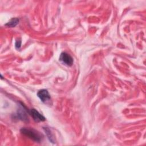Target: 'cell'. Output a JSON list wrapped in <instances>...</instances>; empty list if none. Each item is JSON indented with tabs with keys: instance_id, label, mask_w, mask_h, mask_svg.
Here are the masks:
<instances>
[{
	"instance_id": "1",
	"label": "cell",
	"mask_w": 146,
	"mask_h": 146,
	"mask_svg": "<svg viewBox=\"0 0 146 146\" xmlns=\"http://www.w3.org/2000/svg\"><path fill=\"white\" fill-rule=\"evenodd\" d=\"M21 132L34 141L40 142L42 140V137L40 134L33 129L22 128L21 129Z\"/></svg>"
},
{
	"instance_id": "2",
	"label": "cell",
	"mask_w": 146,
	"mask_h": 146,
	"mask_svg": "<svg viewBox=\"0 0 146 146\" xmlns=\"http://www.w3.org/2000/svg\"><path fill=\"white\" fill-rule=\"evenodd\" d=\"M37 96L41 100V101L46 104H48L51 102V96L48 91L46 89L39 90L37 93Z\"/></svg>"
},
{
	"instance_id": "3",
	"label": "cell",
	"mask_w": 146,
	"mask_h": 146,
	"mask_svg": "<svg viewBox=\"0 0 146 146\" xmlns=\"http://www.w3.org/2000/svg\"><path fill=\"white\" fill-rule=\"evenodd\" d=\"M59 60L68 66H71L73 64L72 58L68 54L65 52H62L60 54L59 56Z\"/></svg>"
},
{
	"instance_id": "4",
	"label": "cell",
	"mask_w": 146,
	"mask_h": 146,
	"mask_svg": "<svg viewBox=\"0 0 146 146\" xmlns=\"http://www.w3.org/2000/svg\"><path fill=\"white\" fill-rule=\"evenodd\" d=\"M29 113V110L26 109V108L21 103V105H20V107L19 110L17 111V117L23 121H27L28 120V116L27 115V112Z\"/></svg>"
},
{
	"instance_id": "5",
	"label": "cell",
	"mask_w": 146,
	"mask_h": 146,
	"mask_svg": "<svg viewBox=\"0 0 146 146\" xmlns=\"http://www.w3.org/2000/svg\"><path fill=\"white\" fill-rule=\"evenodd\" d=\"M29 113L31 115L34 121L36 122L43 121L46 120L45 117L34 108H32L29 111Z\"/></svg>"
},
{
	"instance_id": "6",
	"label": "cell",
	"mask_w": 146,
	"mask_h": 146,
	"mask_svg": "<svg viewBox=\"0 0 146 146\" xmlns=\"http://www.w3.org/2000/svg\"><path fill=\"white\" fill-rule=\"evenodd\" d=\"M43 129L44 130V131L46 132V134H47V137L48 139V140H50V141H51V143H55V137H54V135L52 133V132H51L50 129L47 127H45V128H43Z\"/></svg>"
},
{
	"instance_id": "7",
	"label": "cell",
	"mask_w": 146,
	"mask_h": 146,
	"mask_svg": "<svg viewBox=\"0 0 146 146\" xmlns=\"http://www.w3.org/2000/svg\"><path fill=\"white\" fill-rule=\"evenodd\" d=\"M19 19L17 18H13L9 22L6 23L5 24V26L7 27H14L16 26L18 23H19Z\"/></svg>"
},
{
	"instance_id": "8",
	"label": "cell",
	"mask_w": 146,
	"mask_h": 146,
	"mask_svg": "<svg viewBox=\"0 0 146 146\" xmlns=\"http://www.w3.org/2000/svg\"><path fill=\"white\" fill-rule=\"evenodd\" d=\"M21 40L20 39L17 40L15 42V48L17 50H19L21 47Z\"/></svg>"
}]
</instances>
